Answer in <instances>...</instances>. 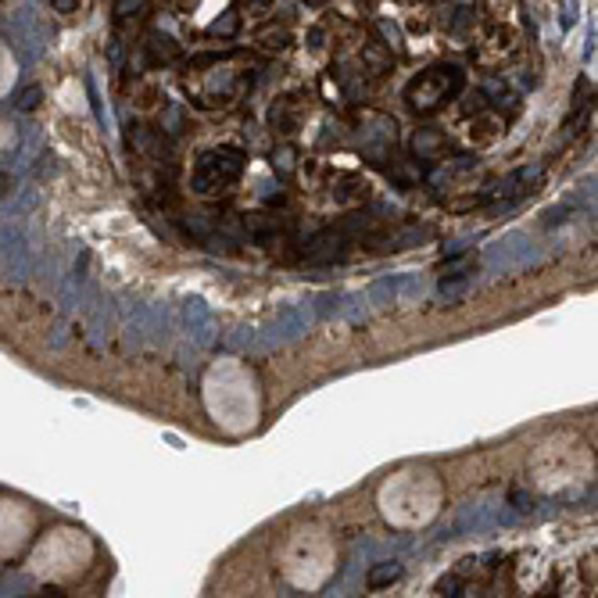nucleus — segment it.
Here are the masks:
<instances>
[{"label":"nucleus","mask_w":598,"mask_h":598,"mask_svg":"<svg viewBox=\"0 0 598 598\" xmlns=\"http://www.w3.org/2000/svg\"><path fill=\"white\" fill-rule=\"evenodd\" d=\"M462 90H466L462 68L440 61V65H430L427 72H419L416 79L405 86V104L416 108V112H434V108L455 101Z\"/></svg>","instance_id":"obj_1"},{"label":"nucleus","mask_w":598,"mask_h":598,"mask_svg":"<svg viewBox=\"0 0 598 598\" xmlns=\"http://www.w3.org/2000/svg\"><path fill=\"white\" fill-rule=\"evenodd\" d=\"M244 162H247L244 151H237V147H215L208 154H201L194 165V190L197 194L229 190L244 176Z\"/></svg>","instance_id":"obj_2"},{"label":"nucleus","mask_w":598,"mask_h":598,"mask_svg":"<svg viewBox=\"0 0 598 598\" xmlns=\"http://www.w3.org/2000/svg\"><path fill=\"white\" fill-rule=\"evenodd\" d=\"M366 226H369L366 215H351V219H344V223H337V226L319 229L316 237L305 244V258L308 262H340Z\"/></svg>","instance_id":"obj_3"},{"label":"nucleus","mask_w":598,"mask_h":598,"mask_svg":"<svg viewBox=\"0 0 598 598\" xmlns=\"http://www.w3.org/2000/svg\"><path fill=\"white\" fill-rule=\"evenodd\" d=\"M448 151V136L434 129V125H427V129H416L412 136V154L416 158H437V154Z\"/></svg>","instance_id":"obj_4"},{"label":"nucleus","mask_w":598,"mask_h":598,"mask_svg":"<svg viewBox=\"0 0 598 598\" xmlns=\"http://www.w3.org/2000/svg\"><path fill=\"white\" fill-rule=\"evenodd\" d=\"M401 580V562H376L373 570L366 573V588L369 591H384L390 584H398Z\"/></svg>","instance_id":"obj_5"},{"label":"nucleus","mask_w":598,"mask_h":598,"mask_svg":"<svg viewBox=\"0 0 598 598\" xmlns=\"http://www.w3.org/2000/svg\"><path fill=\"white\" fill-rule=\"evenodd\" d=\"M147 58H151V65H169V61H176L179 58V47L172 43L169 36H162V33H154V36H147Z\"/></svg>","instance_id":"obj_6"},{"label":"nucleus","mask_w":598,"mask_h":598,"mask_svg":"<svg viewBox=\"0 0 598 598\" xmlns=\"http://www.w3.org/2000/svg\"><path fill=\"white\" fill-rule=\"evenodd\" d=\"M269 122H273V129L290 133L294 122H297V104H294V97H279V101L273 104V112H269Z\"/></svg>","instance_id":"obj_7"},{"label":"nucleus","mask_w":598,"mask_h":598,"mask_svg":"<svg viewBox=\"0 0 598 598\" xmlns=\"http://www.w3.org/2000/svg\"><path fill=\"white\" fill-rule=\"evenodd\" d=\"M240 29V18H237V11H226L219 22H212V36H233Z\"/></svg>","instance_id":"obj_8"},{"label":"nucleus","mask_w":598,"mask_h":598,"mask_svg":"<svg viewBox=\"0 0 598 598\" xmlns=\"http://www.w3.org/2000/svg\"><path fill=\"white\" fill-rule=\"evenodd\" d=\"M258 43L265 47V51H283V47H290V36H287V29H269Z\"/></svg>","instance_id":"obj_9"},{"label":"nucleus","mask_w":598,"mask_h":598,"mask_svg":"<svg viewBox=\"0 0 598 598\" xmlns=\"http://www.w3.org/2000/svg\"><path fill=\"white\" fill-rule=\"evenodd\" d=\"M147 8V0H115V18L125 22V18H133V14H140Z\"/></svg>","instance_id":"obj_10"},{"label":"nucleus","mask_w":598,"mask_h":598,"mask_svg":"<svg viewBox=\"0 0 598 598\" xmlns=\"http://www.w3.org/2000/svg\"><path fill=\"white\" fill-rule=\"evenodd\" d=\"M14 104H18L22 112H33V108L40 104V86H25L18 97H14Z\"/></svg>","instance_id":"obj_11"},{"label":"nucleus","mask_w":598,"mask_h":598,"mask_svg":"<svg viewBox=\"0 0 598 598\" xmlns=\"http://www.w3.org/2000/svg\"><path fill=\"white\" fill-rule=\"evenodd\" d=\"M290 158H294V151L283 147V151H279V172H290Z\"/></svg>","instance_id":"obj_12"},{"label":"nucleus","mask_w":598,"mask_h":598,"mask_svg":"<svg viewBox=\"0 0 598 598\" xmlns=\"http://www.w3.org/2000/svg\"><path fill=\"white\" fill-rule=\"evenodd\" d=\"M51 4H54V11H75L79 0H51Z\"/></svg>","instance_id":"obj_13"},{"label":"nucleus","mask_w":598,"mask_h":598,"mask_svg":"<svg viewBox=\"0 0 598 598\" xmlns=\"http://www.w3.org/2000/svg\"><path fill=\"white\" fill-rule=\"evenodd\" d=\"M305 4H308V8H323V4H326V0H305Z\"/></svg>","instance_id":"obj_14"}]
</instances>
